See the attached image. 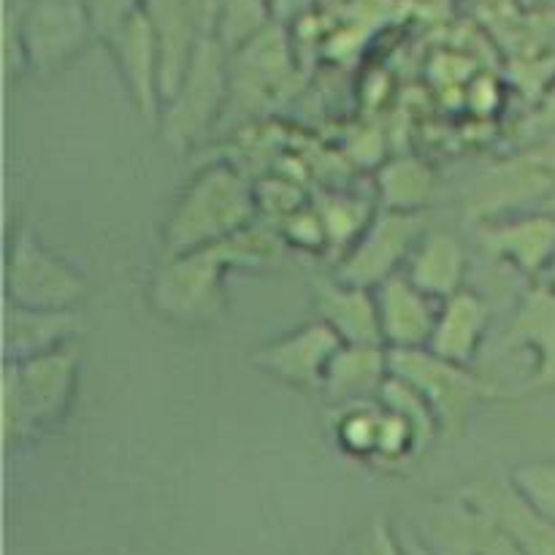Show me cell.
<instances>
[{"instance_id":"obj_14","label":"cell","mask_w":555,"mask_h":555,"mask_svg":"<svg viewBox=\"0 0 555 555\" xmlns=\"http://www.w3.org/2000/svg\"><path fill=\"white\" fill-rule=\"evenodd\" d=\"M114 65L128 87L130 101L135 103L144 117H160L163 112V65L157 38L152 33L150 20L144 11H135L130 20L114 27L108 36H103Z\"/></svg>"},{"instance_id":"obj_18","label":"cell","mask_w":555,"mask_h":555,"mask_svg":"<svg viewBox=\"0 0 555 555\" xmlns=\"http://www.w3.org/2000/svg\"><path fill=\"white\" fill-rule=\"evenodd\" d=\"M81 318L74 309H36L3 304V358L27 361L70 345L81 334Z\"/></svg>"},{"instance_id":"obj_9","label":"cell","mask_w":555,"mask_h":555,"mask_svg":"<svg viewBox=\"0 0 555 555\" xmlns=\"http://www.w3.org/2000/svg\"><path fill=\"white\" fill-rule=\"evenodd\" d=\"M98 36L81 0H25L22 3V47L27 68L54 74L79 57Z\"/></svg>"},{"instance_id":"obj_19","label":"cell","mask_w":555,"mask_h":555,"mask_svg":"<svg viewBox=\"0 0 555 555\" xmlns=\"http://www.w3.org/2000/svg\"><path fill=\"white\" fill-rule=\"evenodd\" d=\"M141 11L150 20L157 49H160L163 103H166L182 81L184 70L190 68V60H193L204 33L195 22L190 0H144Z\"/></svg>"},{"instance_id":"obj_20","label":"cell","mask_w":555,"mask_h":555,"mask_svg":"<svg viewBox=\"0 0 555 555\" xmlns=\"http://www.w3.org/2000/svg\"><path fill=\"white\" fill-rule=\"evenodd\" d=\"M491 304L482 296L466 291V287L453 293L450 298L439 301L437 325H434V334L428 339V350L448 358V361L472 366L482 341H486L488 328H491Z\"/></svg>"},{"instance_id":"obj_4","label":"cell","mask_w":555,"mask_h":555,"mask_svg":"<svg viewBox=\"0 0 555 555\" xmlns=\"http://www.w3.org/2000/svg\"><path fill=\"white\" fill-rule=\"evenodd\" d=\"M231 103V52L215 36L201 38L190 68L163 103V139L171 150H190L217 125Z\"/></svg>"},{"instance_id":"obj_1","label":"cell","mask_w":555,"mask_h":555,"mask_svg":"<svg viewBox=\"0 0 555 555\" xmlns=\"http://www.w3.org/2000/svg\"><path fill=\"white\" fill-rule=\"evenodd\" d=\"M285 249L282 233L266 225H247L244 231L193 249L171 255L157 266L150 285V301L163 318L177 323H211L225 307V274L236 266H271Z\"/></svg>"},{"instance_id":"obj_11","label":"cell","mask_w":555,"mask_h":555,"mask_svg":"<svg viewBox=\"0 0 555 555\" xmlns=\"http://www.w3.org/2000/svg\"><path fill=\"white\" fill-rule=\"evenodd\" d=\"M555 190V171L529 155L513 157L507 166H496L477 179L469 193V217L477 222L545 209Z\"/></svg>"},{"instance_id":"obj_27","label":"cell","mask_w":555,"mask_h":555,"mask_svg":"<svg viewBox=\"0 0 555 555\" xmlns=\"http://www.w3.org/2000/svg\"><path fill=\"white\" fill-rule=\"evenodd\" d=\"M509 482L531 507L555 520V461H529L515 466L509 472Z\"/></svg>"},{"instance_id":"obj_31","label":"cell","mask_w":555,"mask_h":555,"mask_svg":"<svg viewBox=\"0 0 555 555\" xmlns=\"http://www.w3.org/2000/svg\"><path fill=\"white\" fill-rule=\"evenodd\" d=\"M542 282H547V285H551L553 291H555V258H553V263L547 266V271H545V276H542Z\"/></svg>"},{"instance_id":"obj_10","label":"cell","mask_w":555,"mask_h":555,"mask_svg":"<svg viewBox=\"0 0 555 555\" xmlns=\"http://www.w3.org/2000/svg\"><path fill=\"white\" fill-rule=\"evenodd\" d=\"M415 534L434 555H520L504 531L464 493L423 504Z\"/></svg>"},{"instance_id":"obj_28","label":"cell","mask_w":555,"mask_h":555,"mask_svg":"<svg viewBox=\"0 0 555 555\" xmlns=\"http://www.w3.org/2000/svg\"><path fill=\"white\" fill-rule=\"evenodd\" d=\"M282 238L291 242L293 247L301 249H328V233H325L323 217H320L318 206L312 209H296L285 217V225H282Z\"/></svg>"},{"instance_id":"obj_30","label":"cell","mask_w":555,"mask_h":555,"mask_svg":"<svg viewBox=\"0 0 555 555\" xmlns=\"http://www.w3.org/2000/svg\"><path fill=\"white\" fill-rule=\"evenodd\" d=\"M520 130H526V133H531V135L542 133V135H547V139L555 135V87L547 92L545 101H542L540 106L529 114V119L520 125Z\"/></svg>"},{"instance_id":"obj_7","label":"cell","mask_w":555,"mask_h":555,"mask_svg":"<svg viewBox=\"0 0 555 555\" xmlns=\"http://www.w3.org/2000/svg\"><path fill=\"white\" fill-rule=\"evenodd\" d=\"M81 296V276L49 253L30 228H20L5 258V301L36 309H74Z\"/></svg>"},{"instance_id":"obj_17","label":"cell","mask_w":555,"mask_h":555,"mask_svg":"<svg viewBox=\"0 0 555 555\" xmlns=\"http://www.w3.org/2000/svg\"><path fill=\"white\" fill-rule=\"evenodd\" d=\"M314 312L345 345H383L374 287L352 285L339 276H320L312 285Z\"/></svg>"},{"instance_id":"obj_21","label":"cell","mask_w":555,"mask_h":555,"mask_svg":"<svg viewBox=\"0 0 555 555\" xmlns=\"http://www.w3.org/2000/svg\"><path fill=\"white\" fill-rule=\"evenodd\" d=\"M390 377L385 345H341L323 379V393L336 406L356 401H377Z\"/></svg>"},{"instance_id":"obj_8","label":"cell","mask_w":555,"mask_h":555,"mask_svg":"<svg viewBox=\"0 0 555 555\" xmlns=\"http://www.w3.org/2000/svg\"><path fill=\"white\" fill-rule=\"evenodd\" d=\"M423 233H426L423 211H377L358 242L347 249V255H341L334 276L352 285L377 287L388 276L399 274L401 266H406Z\"/></svg>"},{"instance_id":"obj_6","label":"cell","mask_w":555,"mask_h":555,"mask_svg":"<svg viewBox=\"0 0 555 555\" xmlns=\"http://www.w3.org/2000/svg\"><path fill=\"white\" fill-rule=\"evenodd\" d=\"M529 358V372L513 385V396H537L555 390V291L537 282L509 314L496 345V358Z\"/></svg>"},{"instance_id":"obj_29","label":"cell","mask_w":555,"mask_h":555,"mask_svg":"<svg viewBox=\"0 0 555 555\" xmlns=\"http://www.w3.org/2000/svg\"><path fill=\"white\" fill-rule=\"evenodd\" d=\"M85 11L90 14L92 25H95L98 38L108 36L114 27L122 25L125 20L141 11L144 0H81Z\"/></svg>"},{"instance_id":"obj_5","label":"cell","mask_w":555,"mask_h":555,"mask_svg":"<svg viewBox=\"0 0 555 555\" xmlns=\"http://www.w3.org/2000/svg\"><path fill=\"white\" fill-rule=\"evenodd\" d=\"M390 374L410 383L434 410L442 437H459L482 396L491 385L472 372L466 363L448 361L428 347L388 350Z\"/></svg>"},{"instance_id":"obj_16","label":"cell","mask_w":555,"mask_h":555,"mask_svg":"<svg viewBox=\"0 0 555 555\" xmlns=\"http://www.w3.org/2000/svg\"><path fill=\"white\" fill-rule=\"evenodd\" d=\"M379 309V331L388 350L428 347L439 314V301L412 285L406 274H393L374 287Z\"/></svg>"},{"instance_id":"obj_13","label":"cell","mask_w":555,"mask_h":555,"mask_svg":"<svg viewBox=\"0 0 555 555\" xmlns=\"http://www.w3.org/2000/svg\"><path fill=\"white\" fill-rule=\"evenodd\" d=\"M477 242L491 258L526 276H545L555 258V215L545 209L520 211L477 222Z\"/></svg>"},{"instance_id":"obj_22","label":"cell","mask_w":555,"mask_h":555,"mask_svg":"<svg viewBox=\"0 0 555 555\" xmlns=\"http://www.w3.org/2000/svg\"><path fill=\"white\" fill-rule=\"evenodd\" d=\"M466 247L461 238L450 236V233H423L421 242L412 249L410 260H406V271L412 285L421 287L437 301H444L453 293L464 291L466 280Z\"/></svg>"},{"instance_id":"obj_12","label":"cell","mask_w":555,"mask_h":555,"mask_svg":"<svg viewBox=\"0 0 555 555\" xmlns=\"http://www.w3.org/2000/svg\"><path fill=\"white\" fill-rule=\"evenodd\" d=\"M345 345L323 320H312L307 325H298L291 334L269 341L253 352V363L260 372L271 374L280 383L293 388L320 390L323 388L328 363L334 361L336 350Z\"/></svg>"},{"instance_id":"obj_24","label":"cell","mask_w":555,"mask_h":555,"mask_svg":"<svg viewBox=\"0 0 555 555\" xmlns=\"http://www.w3.org/2000/svg\"><path fill=\"white\" fill-rule=\"evenodd\" d=\"M379 423H383V404L377 401H356L341 404L334 421L336 444L352 459L374 461L379 439Z\"/></svg>"},{"instance_id":"obj_26","label":"cell","mask_w":555,"mask_h":555,"mask_svg":"<svg viewBox=\"0 0 555 555\" xmlns=\"http://www.w3.org/2000/svg\"><path fill=\"white\" fill-rule=\"evenodd\" d=\"M318 211L328 233V249H350L374 217L372 204L352 195H325L320 198Z\"/></svg>"},{"instance_id":"obj_15","label":"cell","mask_w":555,"mask_h":555,"mask_svg":"<svg viewBox=\"0 0 555 555\" xmlns=\"http://www.w3.org/2000/svg\"><path fill=\"white\" fill-rule=\"evenodd\" d=\"M461 493L504 531L520 555H555V520L531 507L509 477L469 482Z\"/></svg>"},{"instance_id":"obj_25","label":"cell","mask_w":555,"mask_h":555,"mask_svg":"<svg viewBox=\"0 0 555 555\" xmlns=\"http://www.w3.org/2000/svg\"><path fill=\"white\" fill-rule=\"evenodd\" d=\"M271 14H274V0H225L215 38L228 52H236L271 25Z\"/></svg>"},{"instance_id":"obj_2","label":"cell","mask_w":555,"mask_h":555,"mask_svg":"<svg viewBox=\"0 0 555 555\" xmlns=\"http://www.w3.org/2000/svg\"><path fill=\"white\" fill-rule=\"evenodd\" d=\"M258 193L233 166H206L184 188L163 225L166 258L209 247L255 222Z\"/></svg>"},{"instance_id":"obj_3","label":"cell","mask_w":555,"mask_h":555,"mask_svg":"<svg viewBox=\"0 0 555 555\" xmlns=\"http://www.w3.org/2000/svg\"><path fill=\"white\" fill-rule=\"evenodd\" d=\"M79 374V345L57 347L27 361L3 363V437L27 439L68 410Z\"/></svg>"},{"instance_id":"obj_23","label":"cell","mask_w":555,"mask_h":555,"mask_svg":"<svg viewBox=\"0 0 555 555\" xmlns=\"http://www.w3.org/2000/svg\"><path fill=\"white\" fill-rule=\"evenodd\" d=\"M377 195L383 209L423 211L434 195V171L415 155L390 157L379 166Z\"/></svg>"}]
</instances>
